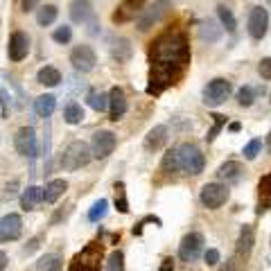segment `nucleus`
I'll return each mask as SVG.
<instances>
[{
	"label": "nucleus",
	"mask_w": 271,
	"mask_h": 271,
	"mask_svg": "<svg viewBox=\"0 0 271 271\" xmlns=\"http://www.w3.org/2000/svg\"><path fill=\"white\" fill-rule=\"evenodd\" d=\"M190 66V46L188 36L179 30L160 34L149 46V84L147 93L159 97L163 91L179 84Z\"/></svg>",
	"instance_id": "1"
},
{
	"label": "nucleus",
	"mask_w": 271,
	"mask_h": 271,
	"mask_svg": "<svg viewBox=\"0 0 271 271\" xmlns=\"http://www.w3.org/2000/svg\"><path fill=\"white\" fill-rule=\"evenodd\" d=\"M91 159H93L91 147H88L84 140H73V143L66 147V152L61 154V167H64L66 172H75V170L88 165Z\"/></svg>",
	"instance_id": "2"
},
{
	"label": "nucleus",
	"mask_w": 271,
	"mask_h": 271,
	"mask_svg": "<svg viewBox=\"0 0 271 271\" xmlns=\"http://www.w3.org/2000/svg\"><path fill=\"white\" fill-rule=\"evenodd\" d=\"M228 197H231V192H228V188H226L224 183H206L204 188H201V192H199V201H201V206L208 208V210L222 208V206L228 201Z\"/></svg>",
	"instance_id": "3"
},
{
	"label": "nucleus",
	"mask_w": 271,
	"mask_h": 271,
	"mask_svg": "<svg viewBox=\"0 0 271 271\" xmlns=\"http://www.w3.org/2000/svg\"><path fill=\"white\" fill-rule=\"evenodd\" d=\"M179 156H181V170L192 176H197V174L204 172L206 167V159L201 149L197 145H190V143H185V145L179 147Z\"/></svg>",
	"instance_id": "4"
},
{
	"label": "nucleus",
	"mask_w": 271,
	"mask_h": 271,
	"mask_svg": "<svg viewBox=\"0 0 271 271\" xmlns=\"http://www.w3.org/2000/svg\"><path fill=\"white\" fill-rule=\"evenodd\" d=\"M233 93V84L224 77H217V80H212L206 84L204 88V104L206 106H219L224 104L226 99L231 97Z\"/></svg>",
	"instance_id": "5"
},
{
	"label": "nucleus",
	"mask_w": 271,
	"mask_h": 271,
	"mask_svg": "<svg viewBox=\"0 0 271 271\" xmlns=\"http://www.w3.org/2000/svg\"><path fill=\"white\" fill-rule=\"evenodd\" d=\"M170 9H172V2H170V0H156L154 5H149L147 9L140 12L138 30L140 32H147L149 27H154L156 23H160V20L165 18L167 14H170Z\"/></svg>",
	"instance_id": "6"
},
{
	"label": "nucleus",
	"mask_w": 271,
	"mask_h": 271,
	"mask_svg": "<svg viewBox=\"0 0 271 271\" xmlns=\"http://www.w3.org/2000/svg\"><path fill=\"white\" fill-rule=\"evenodd\" d=\"M204 246H206V239L201 233H197V231L188 233L179 244V258L183 262H197L199 255L204 253Z\"/></svg>",
	"instance_id": "7"
},
{
	"label": "nucleus",
	"mask_w": 271,
	"mask_h": 271,
	"mask_svg": "<svg viewBox=\"0 0 271 271\" xmlns=\"http://www.w3.org/2000/svg\"><path fill=\"white\" fill-rule=\"evenodd\" d=\"M14 147L20 156H27V159H36L39 154V143H36V133H34L32 127H20L16 136H14Z\"/></svg>",
	"instance_id": "8"
},
{
	"label": "nucleus",
	"mask_w": 271,
	"mask_h": 271,
	"mask_svg": "<svg viewBox=\"0 0 271 271\" xmlns=\"http://www.w3.org/2000/svg\"><path fill=\"white\" fill-rule=\"evenodd\" d=\"M118 145V138L113 131H106V129H99V131L93 133V140H91V154L93 159H106L109 154H113Z\"/></svg>",
	"instance_id": "9"
},
{
	"label": "nucleus",
	"mask_w": 271,
	"mask_h": 271,
	"mask_svg": "<svg viewBox=\"0 0 271 271\" xmlns=\"http://www.w3.org/2000/svg\"><path fill=\"white\" fill-rule=\"evenodd\" d=\"M246 27H249V34L251 39L262 41L269 32V12L262 9V7H253L249 12V20H246Z\"/></svg>",
	"instance_id": "10"
},
{
	"label": "nucleus",
	"mask_w": 271,
	"mask_h": 271,
	"mask_svg": "<svg viewBox=\"0 0 271 271\" xmlns=\"http://www.w3.org/2000/svg\"><path fill=\"white\" fill-rule=\"evenodd\" d=\"M70 64L80 73H91L95 64H97V54L91 46H75L73 52H70Z\"/></svg>",
	"instance_id": "11"
},
{
	"label": "nucleus",
	"mask_w": 271,
	"mask_h": 271,
	"mask_svg": "<svg viewBox=\"0 0 271 271\" xmlns=\"http://www.w3.org/2000/svg\"><path fill=\"white\" fill-rule=\"evenodd\" d=\"M143 9H145V0H122L113 12V23H118V25L129 23V20L138 18Z\"/></svg>",
	"instance_id": "12"
},
{
	"label": "nucleus",
	"mask_w": 271,
	"mask_h": 271,
	"mask_svg": "<svg viewBox=\"0 0 271 271\" xmlns=\"http://www.w3.org/2000/svg\"><path fill=\"white\" fill-rule=\"evenodd\" d=\"M30 54V36H27L23 30H16V32L9 36V46H7V57L12 61H23Z\"/></svg>",
	"instance_id": "13"
},
{
	"label": "nucleus",
	"mask_w": 271,
	"mask_h": 271,
	"mask_svg": "<svg viewBox=\"0 0 271 271\" xmlns=\"http://www.w3.org/2000/svg\"><path fill=\"white\" fill-rule=\"evenodd\" d=\"M23 233V219L16 212H9L5 217H0V242H14Z\"/></svg>",
	"instance_id": "14"
},
{
	"label": "nucleus",
	"mask_w": 271,
	"mask_h": 271,
	"mask_svg": "<svg viewBox=\"0 0 271 271\" xmlns=\"http://www.w3.org/2000/svg\"><path fill=\"white\" fill-rule=\"evenodd\" d=\"M253 244H255V228L251 224H244L239 228V238H238V246H235V258L244 265V260L251 255Z\"/></svg>",
	"instance_id": "15"
},
{
	"label": "nucleus",
	"mask_w": 271,
	"mask_h": 271,
	"mask_svg": "<svg viewBox=\"0 0 271 271\" xmlns=\"http://www.w3.org/2000/svg\"><path fill=\"white\" fill-rule=\"evenodd\" d=\"M68 14H70L73 23H88L95 18V9H93L91 0H73L68 5Z\"/></svg>",
	"instance_id": "16"
},
{
	"label": "nucleus",
	"mask_w": 271,
	"mask_h": 271,
	"mask_svg": "<svg viewBox=\"0 0 271 271\" xmlns=\"http://www.w3.org/2000/svg\"><path fill=\"white\" fill-rule=\"evenodd\" d=\"M127 93L120 86H113L111 93H109V109H111V120L118 122L122 115L127 113Z\"/></svg>",
	"instance_id": "17"
},
{
	"label": "nucleus",
	"mask_w": 271,
	"mask_h": 271,
	"mask_svg": "<svg viewBox=\"0 0 271 271\" xmlns=\"http://www.w3.org/2000/svg\"><path fill=\"white\" fill-rule=\"evenodd\" d=\"M242 174H244V167L239 160H226L224 165H219L217 170V176L226 183H235V181L242 179Z\"/></svg>",
	"instance_id": "18"
},
{
	"label": "nucleus",
	"mask_w": 271,
	"mask_h": 271,
	"mask_svg": "<svg viewBox=\"0 0 271 271\" xmlns=\"http://www.w3.org/2000/svg\"><path fill=\"white\" fill-rule=\"evenodd\" d=\"M41 201H43V188H39V185H27L23 194H20V208L25 212L34 210Z\"/></svg>",
	"instance_id": "19"
},
{
	"label": "nucleus",
	"mask_w": 271,
	"mask_h": 271,
	"mask_svg": "<svg viewBox=\"0 0 271 271\" xmlns=\"http://www.w3.org/2000/svg\"><path fill=\"white\" fill-rule=\"evenodd\" d=\"M165 143H167V127L165 125H156L152 131L147 133L145 149H147V152H159Z\"/></svg>",
	"instance_id": "20"
},
{
	"label": "nucleus",
	"mask_w": 271,
	"mask_h": 271,
	"mask_svg": "<svg viewBox=\"0 0 271 271\" xmlns=\"http://www.w3.org/2000/svg\"><path fill=\"white\" fill-rule=\"evenodd\" d=\"M222 34H224V27H219L212 18L204 20V23L199 25V39H201V41H208V43H217V41L222 39Z\"/></svg>",
	"instance_id": "21"
},
{
	"label": "nucleus",
	"mask_w": 271,
	"mask_h": 271,
	"mask_svg": "<svg viewBox=\"0 0 271 271\" xmlns=\"http://www.w3.org/2000/svg\"><path fill=\"white\" fill-rule=\"evenodd\" d=\"M68 190V183L64 179H52L43 188V201L46 204H54L59 197H64V192Z\"/></svg>",
	"instance_id": "22"
},
{
	"label": "nucleus",
	"mask_w": 271,
	"mask_h": 271,
	"mask_svg": "<svg viewBox=\"0 0 271 271\" xmlns=\"http://www.w3.org/2000/svg\"><path fill=\"white\" fill-rule=\"evenodd\" d=\"M258 197H260L258 212L262 215V212H265L267 208L271 206V172L265 174V176L260 179V183H258Z\"/></svg>",
	"instance_id": "23"
},
{
	"label": "nucleus",
	"mask_w": 271,
	"mask_h": 271,
	"mask_svg": "<svg viewBox=\"0 0 271 271\" xmlns=\"http://www.w3.org/2000/svg\"><path fill=\"white\" fill-rule=\"evenodd\" d=\"M57 109V97L54 95H41V97L34 99V111L39 118H50Z\"/></svg>",
	"instance_id": "24"
},
{
	"label": "nucleus",
	"mask_w": 271,
	"mask_h": 271,
	"mask_svg": "<svg viewBox=\"0 0 271 271\" xmlns=\"http://www.w3.org/2000/svg\"><path fill=\"white\" fill-rule=\"evenodd\" d=\"M131 52H133V48H131V41L129 39H115L113 41L111 54H113V59H118L120 64H125V61L131 59Z\"/></svg>",
	"instance_id": "25"
},
{
	"label": "nucleus",
	"mask_w": 271,
	"mask_h": 271,
	"mask_svg": "<svg viewBox=\"0 0 271 271\" xmlns=\"http://www.w3.org/2000/svg\"><path fill=\"white\" fill-rule=\"evenodd\" d=\"M36 271H64V258L59 253H46L36 262Z\"/></svg>",
	"instance_id": "26"
},
{
	"label": "nucleus",
	"mask_w": 271,
	"mask_h": 271,
	"mask_svg": "<svg viewBox=\"0 0 271 271\" xmlns=\"http://www.w3.org/2000/svg\"><path fill=\"white\" fill-rule=\"evenodd\" d=\"M36 81L43 84V86H59L61 73L54 66H43L39 73H36Z\"/></svg>",
	"instance_id": "27"
},
{
	"label": "nucleus",
	"mask_w": 271,
	"mask_h": 271,
	"mask_svg": "<svg viewBox=\"0 0 271 271\" xmlns=\"http://www.w3.org/2000/svg\"><path fill=\"white\" fill-rule=\"evenodd\" d=\"M160 170L163 172H179L181 170V156H179V149H167L163 154V160H160Z\"/></svg>",
	"instance_id": "28"
},
{
	"label": "nucleus",
	"mask_w": 271,
	"mask_h": 271,
	"mask_svg": "<svg viewBox=\"0 0 271 271\" xmlns=\"http://www.w3.org/2000/svg\"><path fill=\"white\" fill-rule=\"evenodd\" d=\"M57 16H59V9L54 5H43L41 9H36V23H39L41 27L52 25L54 20H57Z\"/></svg>",
	"instance_id": "29"
},
{
	"label": "nucleus",
	"mask_w": 271,
	"mask_h": 271,
	"mask_svg": "<svg viewBox=\"0 0 271 271\" xmlns=\"http://www.w3.org/2000/svg\"><path fill=\"white\" fill-rule=\"evenodd\" d=\"M217 16L219 20H222V27H224L228 34H235V30H238V20H235V16H233V12L228 9L226 5H219L217 7Z\"/></svg>",
	"instance_id": "30"
},
{
	"label": "nucleus",
	"mask_w": 271,
	"mask_h": 271,
	"mask_svg": "<svg viewBox=\"0 0 271 271\" xmlns=\"http://www.w3.org/2000/svg\"><path fill=\"white\" fill-rule=\"evenodd\" d=\"M64 120H66L68 125H80L81 120H84V109H81V104L68 102L66 109H64Z\"/></svg>",
	"instance_id": "31"
},
{
	"label": "nucleus",
	"mask_w": 271,
	"mask_h": 271,
	"mask_svg": "<svg viewBox=\"0 0 271 271\" xmlns=\"http://www.w3.org/2000/svg\"><path fill=\"white\" fill-rule=\"evenodd\" d=\"M113 190H115V208H118L122 215H127L129 212V201H127V188L122 181H118V183L113 185Z\"/></svg>",
	"instance_id": "32"
},
{
	"label": "nucleus",
	"mask_w": 271,
	"mask_h": 271,
	"mask_svg": "<svg viewBox=\"0 0 271 271\" xmlns=\"http://www.w3.org/2000/svg\"><path fill=\"white\" fill-rule=\"evenodd\" d=\"M106 212H109V201L106 199H99V201L93 204L91 210H88V219L91 222H102L106 217Z\"/></svg>",
	"instance_id": "33"
},
{
	"label": "nucleus",
	"mask_w": 271,
	"mask_h": 271,
	"mask_svg": "<svg viewBox=\"0 0 271 271\" xmlns=\"http://www.w3.org/2000/svg\"><path fill=\"white\" fill-rule=\"evenodd\" d=\"M88 104H91L93 111H106L109 109V95H104V93H88Z\"/></svg>",
	"instance_id": "34"
},
{
	"label": "nucleus",
	"mask_w": 271,
	"mask_h": 271,
	"mask_svg": "<svg viewBox=\"0 0 271 271\" xmlns=\"http://www.w3.org/2000/svg\"><path fill=\"white\" fill-rule=\"evenodd\" d=\"M104 271H125V253L115 249V251L109 255V260H106Z\"/></svg>",
	"instance_id": "35"
},
{
	"label": "nucleus",
	"mask_w": 271,
	"mask_h": 271,
	"mask_svg": "<svg viewBox=\"0 0 271 271\" xmlns=\"http://www.w3.org/2000/svg\"><path fill=\"white\" fill-rule=\"evenodd\" d=\"M226 127V115H219V113H215L212 115V127H210V131H208V136H206V140L208 143H212V140L219 136V131Z\"/></svg>",
	"instance_id": "36"
},
{
	"label": "nucleus",
	"mask_w": 271,
	"mask_h": 271,
	"mask_svg": "<svg viewBox=\"0 0 271 271\" xmlns=\"http://www.w3.org/2000/svg\"><path fill=\"white\" fill-rule=\"evenodd\" d=\"M52 39L57 41V43H61V46H66V43H70V39H73V30L68 25H61V27H57L52 32Z\"/></svg>",
	"instance_id": "37"
},
{
	"label": "nucleus",
	"mask_w": 271,
	"mask_h": 271,
	"mask_svg": "<svg viewBox=\"0 0 271 271\" xmlns=\"http://www.w3.org/2000/svg\"><path fill=\"white\" fill-rule=\"evenodd\" d=\"M253 99H255V93H253L251 86H242L238 91V104L239 106H251Z\"/></svg>",
	"instance_id": "38"
},
{
	"label": "nucleus",
	"mask_w": 271,
	"mask_h": 271,
	"mask_svg": "<svg viewBox=\"0 0 271 271\" xmlns=\"http://www.w3.org/2000/svg\"><path fill=\"white\" fill-rule=\"evenodd\" d=\"M260 149H262V140H260V138H253L251 143L244 147V152H242V154H244L246 160H253L260 154Z\"/></svg>",
	"instance_id": "39"
},
{
	"label": "nucleus",
	"mask_w": 271,
	"mask_h": 271,
	"mask_svg": "<svg viewBox=\"0 0 271 271\" xmlns=\"http://www.w3.org/2000/svg\"><path fill=\"white\" fill-rule=\"evenodd\" d=\"M258 73L262 80H271V57H265V59L258 64Z\"/></svg>",
	"instance_id": "40"
},
{
	"label": "nucleus",
	"mask_w": 271,
	"mask_h": 271,
	"mask_svg": "<svg viewBox=\"0 0 271 271\" xmlns=\"http://www.w3.org/2000/svg\"><path fill=\"white\" fill-rule=\"evenodd\" d=\"M219 258H222V255H219L217 249H208V251L204 253V260H206V265H208V267H217L219 265Z\"/></svg>",
	"instance_id": "41"
},
{
	"label": "nucleus",
	"mask_w": 271,
	"mask_h": 271,
	"mask_svg": "<svg viewBox=\"0 0 271 271\" xmlns=\"http://www.w3.org/2000/svg\"><path fill=\"white\" fill-rule=\"evenodd\" d=\"M0 109H2V118H7L9 115V93L2 88H0Z\"/></svg>",
	"instance_id": "42"
},
{
	"label": "nucleus",
	"mask_w": 271,
	"mask_h": 271,
	"mask_svg": "<svg viewBox=\"0 0 271 271\" xmlns=\"http://www.w3.org/2000/svg\"><path fill=\"white\" fill-rule=\"evenodd\" d=\"M68 271H99V269H97V267L81 265V262H77V260H73V262H70V267H68Z\"/></svg>",
	"instance_id": "43"
},
{
	"label": "nucleus",
	"mask_w": 271,
	"mask_h": 271,
	"mask_svg": "<svg viewBox=\"0 0 271 271\" xmlns=\"http://www.w3.org/2000/svg\"><path fill=\"white\" fill-rule=\"evenodd\" d=\"M41 0H20V7H23V12H34L36 9V5H39Z\"/></svg>",
	"instance_id": "44"
},
{
	"label": "nucleus",
	"mask_w": 271,
	"mask_h": 271,
	"mask_svg": "<svg viewBox=\"0 0 271 271\" xmlns=\"http://www.w3.org/2000/svg\"><path fill=\"white\" fill-rule=\"evenodd\" d=\"M39 242H41V235H39V238H32L30 242H27V246H25V253H27V255H30V253H34L36 249H39Z\"/></svg>",
	"instance_id": "45"
},
{
	"label": "nucleus",
	"mask_w": 271,
	"mask_h": 271,
	"mask_svg": "<svg viewBox=\"0 0 271 271\" xmlns=\"http://www.w3.org/2000/svg\"><path fill=\"white\" fill-rule=\"evenodd\" d=\"M159 271H174V260H172V258H165Z\"/></svg>",
	"instance_id": "46"
},
{
	"label": "nucleus",
	"mask_w": 271,
	"mask_h": 271,
	"mask_svg": "<svg viewBox=\"0 0 271 271\" xmlns=\"http://www.w3.org/2000/svg\"><path fill=\"white\" fill-rule=\"evenodd\" d=\"M7 267V253L5 251H0V271Z\"/></svg>",
	"instance_id": "47"
},
{
	"label": "nucleus",
	"mask_w": 271,
	"mask_h": 271,
	"mask_svg": "<svg viewBox=\"0 0 271 271\" xmlns=\"http://www.w3.org/2000/svg\"><path fill=\"white\" fill-rule=\"evenodd\" d=\"M228 129H231V131L235 133V131H239V129H242V125H239V122H233V125L228 127Z\"/></svg>",
	"instance_id": "48"
},
{
	"label": "nucleus",
	"mask_w": 271,
	"mask_h": 271,
	"mask_svg": "<svg viewBox=\"0 0 271 271\" xmlns=\"http://www.w3.org/2000/svg\"><path fill=\"white\" fill-rule=\"evenodd\" d=\"M267 145H269V147H271V133H269V138H267Z\"/></svg>",
	"instance_id": "49"
},
{
	"label": "nucleus",
	"mask_w": 271,
	"mask_h": 271,
	"mask_svg": "<svg viewBox=\"0 0 271 271\" xmlns=\"http://www.w3.org/2000/svg\"><path fill=\"white\" fill-rule=\"evenodd\" d=\"M269 102H271V93H269Z\"/></svg>",
	"instance_id": "50"
},
{
	"label": "nucleus",
	"mask_w": 271,
	"mask_h": 271,
	"mask_svg": "<svg viewBox=\"0 0 271 271\" xmlns=\"http://www.w3.org/2000/svg\"><path fill=\"white\" fill-rule=\"evenodd\" d=\"M267 2H271V0H267Z\"/></svg>",
	"instance_id": "51"
}]
</instances>
